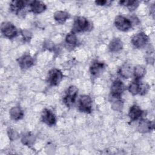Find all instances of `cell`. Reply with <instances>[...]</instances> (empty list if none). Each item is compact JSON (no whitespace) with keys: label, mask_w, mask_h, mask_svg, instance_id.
<instances>
[{"label":"cell","mask_w":155,"mask_h":155,"mask_svg":"<svg viewBox=\"0 0 155 155\" xmlns=\"http://www.w3.org/2000/svg\"><path fill=\"white\" fill-rule=\"evenodd\" d=\"M123 48V42L119 38L113 39L108 45V49L111 52H117Z\"/></svg>","instance_id":"obj_18"},{"label":"cell","mask_w":155,"mask_h":155,"mask_svg":"<svg viewBox=\"0 0 155 155\" xmlns=\"http://www.w3.org/2000/svg\"><path fill=\"white\" fill-rule=\"evenodd\" d=\"M70 15L65 11H56L54 14V20L60 24L64 23L68 19L70 18Z\"/></svg>","instance_id":"obj_19"},{"label":"cell","mask_w":155,"mask_h":155,"mask_svg":"<svg viewBox=\"0 0 155 155\" xmlns=\"http://www.w3.org/2000/svg\"><path fill=\"white\" fill-rule=\"evenodd\" d=\"M1 30L2 35L8 39H13L18 35L16 27L10 22H3L1 24Z\"/></svg>","instance_id":"obj_3"},{"label":"cell","mask_w":155,"mask_h":155,"mask_svg":"<svg viewBox=\"0 0 155 155\" xmlns=\"http://www.w3.org/2000/svg\"><path fill=\"white\" fill-rule=\"evenodd\" d=\"M133 73L134 77L135 78V80L139 81V79H142L145 75L146 69L143 66L138 65L134 67V68H133Z\"/></svg>","instance_id":"obj_21"},{"label":"cell","mask_w":155,"mask_h":155,"mask_svg":"<svg viewBox=\"0 0 155 155\" xmlns=\"http://www.w3.org/2000/svg\"><path fill=\"white\" fill-rule=\"evenodd\" d=\"M139 82L138 80H134L129 85L128 91L133 95H136L139 93Z\"/></svg>","instance_id":"obj_25"},{"label":"cell","mask_w":155,"mask_h":155,"mask_svg":"<svg viewBox=\"0 0 155 155\" xmlns=\"http://www.w3.org/2000/svg\"><path fill=\"white\" fill-rule=\"evenodd\" d=\"M124 90L125 85L124 83L119 79L115 80L111 86V96L114 98H120Z\"/></svg>","instance_id":"obj_8"},{"label":"cell","mask_w":155,"mask_h":155,"mask_svg":"<svg viewBox=\"0 0 155 155\" xmlns=\"http://www.w3.org/2000/svg\"><path fill=\"white\" fill-rule=\"evenodd\" d=\"M63 78L62 71L57 68H53L49 71L47 76V82L51 86L58 85Z\"/></svg>","instance_id":"obj_4"},{"label":"cell","mask_w":155,"mask_h":155,"mask_svg":"<svg viewBox=\"0 0 155 155\" xmlns=\"http://www.w3.org/2000/svg\"><path fill=\"white\" fill-rule=\"evenodd\" d=\"M108 2H110L109 1H105V0H99V1H96L95 3L96 5H101V6H103V5H105L106 4H108Z\"/></svg>","instance_id":"obj_29"},{"label":"cell","mask_w":155,"mask_h":155,"mask_svg":"<svg viewBox=\"0 0 155 155\" xmlns=\"http://www.w3.org/2000/svg\"><path fill=\"white\" fill-rule=\"evenodd\" d=\"M131 44L137 48L144 47L148 42V36L143 32H140L134 35L131 38Z\"/></svg>","instance_id":"obj_7"},{"label":"cell","mask_w":155,"mask_h":155,"mask_svg":"<svg viewBox=\"0 0 155 155\" xmlns=\"http://www.w3.org/2000/svg\"><path fill=\"white\" fill-rule=\"evenodd\" d=\"M90 22L87 18L82 16L76 17L73 22L72 31L80 33L87 31L90 28Z\"/></svg>","instance_id":"obj_1"},{"label":"cell","mask_w":155,"mask_h":155,"mask_svg":"<svg viewBox=\"0 0 155 155\" xmlns=\"http://www.w3.org/2000/svg\"><path fill=\"white\" fill-rule=\"evenodd\" d=\"M104 68V63L98 61H94L90 67V72L92 76H97L103 71Z\"/></svg>","instance_id":"obj_12"},{"label":"cell","mask_w":155,"mask_h":155,"mask_svg":"<svg viewBox=\"0 0 155 155\" xmlns=\"http://www.w3.org/2000/svg\"><path fill=\"white\" fill-rule=\"evenodd\" d=\"M139 1H120L119 4L122 5L127 7L130 11L135 10L139 5Z\"/></svg>","instance_id":"obj_22"},{"label":"cell","mask_w":155,"mask_h":155,"mask_svg":"<svg viewBox=\"0 0 155 155\" xmlns=\"http://www.w3.org/2000/svg\"><path fill=\"white\" fill-rule=\"evenodd\" d=\"M18 64L22 69H27L31 67L34 63V59L29 54H24L20 57L18 60Z\"/></svg>","instance_id":"obj_14"},{"label":"cell","mask_w":155,"mask_h":155,"mask_svg":"<svg viewBox=\"0 0 155 155\" xmlns=\"http://www.w3.org/2000/svg\"><path fill=\"white\" fill-rule=\"evenodd\" d=\"M27 3V1L23 0L12 1L10 4V8L12 12L16 14H18L20 11L22 10L25 7Z\"/></svg>","instance_id":"obj_15"},{"label":"cell","mask_w":155,"mask_h":155,"mask_svg":"<svg viewBox=\"0 0 155 155\" xmlns=\"http://www.w3.org/2000/svg\"><path fill=\"white\" fill-rule=\"evenodd\" d=\"M154 129V123L147 119H142L138 124V130L140 133H146Z\"/></svg>","instance_id":"obj_10"},{"label":"cell","mask_w":155,"mask_h":155,"mask_svg":"<svg viewBox=\"0 0 155 155\" xmlns=\"http://www.w3.org/2000/svg\"><path fill=\"white\" fill-rule=\"evenodd\" d=\"M78 94V89L76 86L71 85L67 88L65 95L63 99V101L67 107H71L74 105Z\"/></svg>","instance_id":"obj_2"},{"label":"cell","mask_w":155,"mask_h":155,"mask_svg":"<svg viewBox=\"0 0 155 155\" xmlns=\"http://www.w3.org/2000/svg\"><path fill=\"white\" fill-rule=\"evenodd\" d=\"M41 118L42 122L48 126H53L56 122L55 115L51 110L47 108L43 110L41 114Z\"/></svg>","instance_id":"obj_9"},{"label":"cell","mask_w":155,"mask_h":155,"mask_svg":"<svg viewBox=\"0 0 155 155\" xmlns=\"http://www.w3.org/2000/svg\"><path fill=\"white\" fill-rule=\"evenodd\" d=\"M21 35L24 39V40L25 41H28L31 38V36H32L31 33L27 30H21Z\"/></svg>","instance_id":"obj_28"},{"label":"cell","mask_w":155,"mask_h":155,"mask_svg":"<svg viewBox=\"0 0 155 155\" xmlns=\"http://www.w3.org/2000/svg\"><path fill=\"white\" fill-rule=\"evenodd\" d=\"M9 114L12 119L14 120H19L24 117V111L20 107L16 106L12 107L10 110Z\"/></svg>","instance_id":"obj_17"},{"label":"cell","mask_w":155,"mask_h":155,"mask_svg":"<svg viewBox=\"0 0 155 155\" xmlns=\"http://www.w3.org/2000/svg\"><path fill=\"white\" fill-rule=\"evenodd\" d=\"M21 142L24 145L31 147L34 144L35 142V137L30 132L25 133L22 136Z\"/></svg>","instance_id":"obj_20"},{"label":"cell","mask_w":155,"mask_h":155,"mask_svg":"<svg viewBox=\"0 0 155 155\" xmlns=\"http://www.w3.org/2000/svg\"><path fill=\"white\" fill-rule=\"evenodd\" d=\"M80 111L90 113L92 110V99L88 95H82L80 97L78 105Z\"/></svg>","instance_id":"obj_6"},{"label":"cell","mask_w":155,"mask_h":155,"mask_svg":"<svg viewBox=\"0 0 155 155\" xmlns=\"http://www.w3.org/2000/svg\"><path fill=\"white\" fill-rule=\"evenodd\" d=\"M7 134L8 136L9 139L11 141H14L15 140H16L18 137H19V134L17 133V131L12 128H8L7 130Z\"/></svg>","instance_id":"obj_27"},{"label":"cell","mask_w":155,"mask_h":155,"mask_svg":"<svg viewBox=\"0 0 155 155\" xmlns=\"http://www.w3.org/2000/svg\"><path fill=\"white\" fill-rule=\"evenodd\" d=\"M150 86L148 84L144 82H139V94L140 95H145L149 91Z\"/></svg>","instance_id":"obj_26"},{"label":"cell","mask_w":155,"mask_h":155,"mask_svg":"<svg viewBox=\"0 0 155 155\" xmlns=\"http://www.w3.org/2000/svg\"><path fill=\"white\" fill-rule=\"evenodd\" d=\"M114 25L119 30L127 31L131 28L132 22L129 19L123 16L118 15L115 18Z\"/></svg>","instance_id":"obj_5"},{"label":"cell","mask_w":155,"mask_h":155,"mask_svg":"<svg viewBox=\"0 0 155 155\" xmlns=\"http://www.w3.org/2000/svg\"><path fill=\"white\" fill-rule=\"evenodd\" d=\"M143 114V111L140 109V108L137 105H132L128 112V116L130 117V121L133 122L140 119Z\"/></svg>","instance_id":"obj_11"},{"label":"cell","mask_w":155,"mask_h":155,"mask_svg":"<svg viewBox=\"0 0 155 155\" xmlns=\"http://www.w3.org/2000/svg\"><path fill=\"white\" fill-rule=\"evenodd\" d=\"M30 10L35 14H39L44 12L46 8V5L40 1H33L30 2Z\"/></svg>","instance_id":"obj_13"},{"label":"cell","mask_w":155,"mask_h":155,"mask_svg":"<svg viewBox=\"0 0 155 155\" xmlns=\"http://www.w3.org/2000/svg\"><path fill=\"white\" fill-rule=\"evenodd\" d=\"M65 42L69 45H76L78 43V38L75 33H74L73 31L68 33L65 37Z\"/></svg>","instance_id":"obj_23"},{"label":"cell","mask_w":155,"mask_h":155,"mask_svg":"<svg viewBox=\"0 0 155 155\" xmlns=\"http://www.w3.org/2000/svg\"><path fill=\"white\" fill-rule=\"evenodd\" d=\"M119 74L125 79L130 78L133 73L131 65L128 63L124 64L119 69Z\"/></svg>","instance_id":"obj_16"},{"label":"cell","mask_w":155,"mask_h":155,"mask_svg":"<svg viewBox=\"0 0 155 155\" xmlns=\"http://www.w3.org/2000/svg\"><path fill=\"white\" fill-rule=\"evenodd\" d=\"M114 98V97H113ZM114 99L111 102V108L114 111H121L123 108L124 103L120 98H114Z\"/></svg>","instance_id":"obj_24"}]
</instances>
